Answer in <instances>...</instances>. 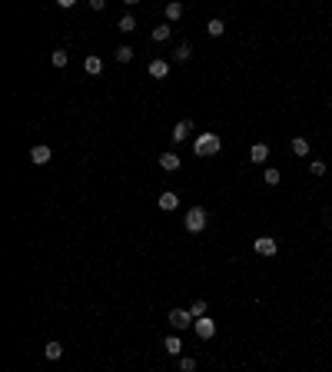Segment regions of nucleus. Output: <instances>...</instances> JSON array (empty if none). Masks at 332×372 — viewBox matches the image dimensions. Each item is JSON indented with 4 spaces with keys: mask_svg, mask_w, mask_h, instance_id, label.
<instances>
[{
    "mask_svg": "<svg viewBox=\"0 0 332 372\" xmlns=\"http://www.w3.org/2000/svg\"><path fill=\"white\" fill-rule=\"evenodd\" d=\"M292 153H296V156H309V140L306 136H296L292 140Z\"/></svg>",
    "mask_w": 332,
    "mask_h": 372,
    "instance_id": "nucleus-20",
    "label": "nucleus"
},
{
    "mask_svg": "<svg viewBox=\"0 0 332 372\" xmlns=\"http://www.w3.org/2000/svg\"><path fill=\"white\" fill-rule=\"evenodd\" d=\"M206 33H209V37H223V33H226V24H223L220 17L206 20Z\"/></svg>",
    "mask_w": 332,
    "mask_h": 372,
    "instance_id": "nucleus-15",
    "label": "nucleus"
},
{
    "mask_svg": "<svg viewBox=\"0 0 332 372\" xmlns=\"http://www.w3.org/2000/svg\"><path fill=\"white\" fill-rule=\"evenodd\" d=\"M50 160H53V150H50L47 143H37V146L30 150V163H37V166H47Z\"/></svg>",
    "mask_w": 332,
    "mask_h": 372,
    "instance_id": "nucleus-6",
    "label": "nucleus"
},
{
    "mask_svg": "<svg viewBox=\"0 0 332 372\" xmlns=\"http://www.w3.org/2000/svg\"><path fill=\"white\" fill-rule=\"evenodd\" d=\"M103 7H107V0H90V10H96V13H100Z\"/></svg>",
    "mask_w": 332,
    "mask_h": 372,
    "instance_id": "nucleus-27",
    "label": "nucleus"
},
{
    "mask_svg": "<svg viewBox=\"0 0 332 372\" xmlns=\"http://www.w3.org/2000/svg\"><path fill=\"white\" fill-rule=\"evenodd\" d=\"M83 70H87L90 76H96V73H103V60L96 57V53H90L87 60H83Z\"/></svg>",
    "mask_w": 332,
    "mask_h": 372,
    "instance_id": "nucleus-13",
    "label": "nucleus"
},
{
    "mask_svg": "<svg viewBox=\"0 0 332 372\" xmlns=\"http://www.w3.org/2000/svg\"><path fill=\"white\" fill-rule=\"evenodd\" d=\"M180 372H196V359L193 356H183L180 359Z\"/></svg>",
    "mask_w": 332,
    "mask_h": 372,
    "instance_id": "nucleus-25",
    "label": "nucleus"
},
{
    "mask_svg": "<svg viewBox=\"0 0 332 372\" xmlns=\"http://www.w3.org/2000/svg\"><path fill=\"white\" fill-rule=\"evenodd\" d=\"M44 356H47L50 362H56V359L63 356V346H60V342H47V346H44Z\"/></svg>",
    "mask_w": 332,
    "mask_h": 372,
    "instance_id": "nucleus-18",
    "label": "nucleus"
},
{
    "mask_svg": "<svg viewBox=\"0 0 332 372\" xmlns=\"http://www.w3.org/2000/svg\"><path fill=\"white\" fill-rule=\"evenodd\" d=\"M252 249H256V256H276L279 243L272 236H259V240H252Z\"/></svg>",
    "mask_w": 332,
    "mask_h": 372,
    "instance_id": "nucleus-5",
    "label": "nucleus"
},
{
    "mask_svg": "<svg viewBox=\"0 0 332 372\" xmlns=\"http://www.w3.org/2000/svg\"><path fill=\"white\" fill-rule=\"evenodd\" d=\"M263 180H266V186H276L282 177H279V170H276V166H269V170L263 173Z\"/></svg>",
    "mask_w": 332,
    "mask_h": 372,
    "instance_id": "nucleus-23",
    "label": "nucleus"
},
{
    "mask_svg": "<svg viewBox=\"0 0 332 372\" xmlns=\"http://www.w3.org/2000/svg\"><path fill=\"white\" fill-rule=\"evenodd\" d=\"M186 229L189 233H203V229H206V209L203 206H193V209H186Z\"/></svg>",
    "mask_w": 332,
    "mask_h": 372,
    "instance_id": "nucleus-2",
    "label": "nucleus"
},
{
    "mask_svg": "<svg viewBox=\"0 0 332 372\" xmlns=\"http://www.w3.org/2000/svg\"><path fill=\"white\" fill-rule=\"evenodd\" d=\"M220 150H223L220 133H200V136L193 140V153L196 156H216Z\"/></svg>",
    "mask_w": 332,
    "mask_h": 372,
    "instance_id": "nucleus-1",
    "label": "nucleus"
},
{
    "mask_svg": "<svg viewBox=\"0 0 332 372\" xmlns=\"http://www.w3.org/2000/svg\"><path fill=\"white\" fill-rule=\"evenodd\" d=\"M193 329H196V336H200L203 342H209V339L216 336V322L209 319V316H200V319L193 322Z\"/></svg>",
    "mask_w": 332,
    "mask_h": 372,
    "instance_id": "nucleus-4",
    "label": "nucleus"
},
{
    "mask_svg": "<svg viewBox=\"0 0 332 372\" xmlns=\"http://www.w3.org/2000/svg\"><path fill=\"white\" fill-rule=\"evenodd\" d=\"M180 17H183V4H176V0L166 4V24H173V20H180Z\"/></svg>",
    "mask_w": 332,
    "mask_h": 372,
    "instance_id": "nucleus-21",
    "label": "nucleus"
},
{
    "mask_svg": "<svg viewBox=\"0 0 332 372\" xmlns=\"http://www.w3.org/2000/svg\"><path fill=\"white\" fill-rule=\"evenodd\" d=\"M166 322H169V326H173V329H180V332H183V329H189V326H193V322H196V316L189 312V309H169Z\"/></svg>",
    "mask_w": 332,
    "mask_h": 372,
    "instance_id": "nucleus-3",
    "label": "nucleus"
},
{
    "mask_svg": "<svg viewBox=\"0 0 332 372\" xmlns=\"http://www.w3.org/2000/svg\"><path fill=\"white\" fill-rule=\"evenodd\" d=\"M249 160H252V163H266V160H269V143H252L249 146Z\"/></svg>",
    "mask_w": 332,
    "mask_h": 372,
    "instance_id": "nucleus-8",
    "label": "nucleus"
},
{
    "mask_svg": "<svg viewBox=\"0 0 332 372\" xmlns=\"http://www.w3.org/2000/svg\"><path fill=\"white\" fill-rule=\"evenodd\" d=\"M189 57H193V47H189V44H186V40H183V44H180V47H176V53H173V60H176V63H186Z\"/></svg>",
    "mask_w": 332,
    "mask_h": 372,
    "instance_id": "nucleus-17",
    "label": "nucleus"
},
{
    "mask_svg": "<svg viewBox=\"0 0 332 372\" xmlns=\"http://www.w3.org/2000/svg\"><path fill=\"white\" fill-rule=\"evenodd\" d=\"M189 133H193V120H180L173 126V133H169V140H173V143H183Z\"/></svg>",
    "mask_w": 332,
    "mask_h": 372,
    "instance_id": "nucleus-7",
    "label": "nucleus"
},
{
    "mask_svg": "<svg viewBox=\"0 0 332 372\" xmlns=\"http://www.w3.org/2000/svg\"><path fill=\"white\" fill-rule=\"evenodd\" d=\"M113 57H116V63H130V60H133V47H130V44L116 47V50H113Z\"/></svg>",
    "mask_w": 332,
    "mask_h": 372,
    "instance_id": "nucleus-19",
    "label": "nucleus"
},
{
    "mask_svg": "<svg viewBox=\"0 0 332 372\" xmlns=\"http://www.w3.org/2000/svg\"><path fill=\"white\" fill-rule=\"evenodd\" d=\"M150 76L153 80H166L169 76V60H150Z\"/></svg>",
    "mask_w": 332,
    "mask_h": 372,
    "instance_id": "nucleus-10",
    "label": "nucleus"
},
{
    "mask_svg": "<svg viewBox=\"0 0 332 372\" xmlns=\"http://www.w3.org/2000/svg\"><path fill=\"white\" fill-rule=\"evenodd\" d=\"M160 166H163L166 173H173V170H180V153H173V150H166V153H160Z\"/></svg>",
    "mask_w": 332,
    "mask_h": 372,
    "instance_id": "nucleus-11",
    "label": "nucleus"
},
{
    "mask_svg": "<svg viewBox=\"0 0 332 372\" xmlns=\"http://www.w3.org/2000/svg\"><path fill=\"white\" fill-rule=\"evenodd\" d=\"M116 30L133 33V30H136V17H133V13H123V17H120V24H116Z\"/></svg>",
    "mask_w": 332,
    "mask_h": 372,
    "instance_id": "nucleus-16",
    "label": "nucleus"
},
{
    "mask_svg": "<svg viewBox=\"0 0 332 372\" xmlns=\"http://www.w3.org/2000/svg\"><path fill=\"white\" fill-rule=\"evenodd\" d=\"M189 312H193L196 319H200V316H206V299H196V303L189 306Z\"/></svg>",
    "mask_w": 332,
    "mask_h": 372,
    "instance_id": "nucleus-26",
    "label": "nucleus"
},
{
    "mask_svg": "<svg viewBox=\"0 0 332 372\" xmlns=\"http://www.w3.org/2000/svg\"><path fill=\"white\" fill-rule=\"evenodd\" d=\"M50 60H53V67H67V63H70V53L67 50H53Z\"/></svg>",
    "mask_w": 332,
    "mask_h": 372,
    "instance_id": "nucleus-24",
    "label": "nucleus"
},
{
    "mask_svg": "<svg viewBox=\"0 0 332 372\" xmlns=\"http://www.w3.org/2000/svg\"><path fill=\"white\" fill-rule=\"evenodd\" d=\"M160 209H163V213H173V209H180V196H176L173 189L160 193Z\"/></svg>",
    "mask_w": 332,
    "mask_h": 372,
    "instance_id": "nucleus-9",
    "label": "nucleus"
},
{
    "mask_svg": "<svg viewBox=\"0 0 332 372\" xmlns=\"http://www.w3.org/2000/svg\"><path fill=\"white\" fill-rule=\"evenodd\" d=\"M169 37H173V27H169V24H160V27H153V37H150V44H166Z\"/></svg>",
    "mask_w": 332,
    "mask_h": 372,
    "instance_id": "nucleus-12",
    "label": "nucleus"
},
{
    "mask_svg": "<svg viewBox=\"0 0 332 372\" xmlns=\"http://www.w3.org/2000/svg\"><path fill=\"white\" fill-rule=\"evenodd\" d=\"M309 173H313V177H326V173H329L326 160H309Z\"/></svg>",
    "mask_w": 332,
    "mask_h": 372,
    "instance_id": "nucleus-22",
    "label": "nucleus"
},
{
    "mask_svg": "<svg viewBox=\"0 0 332 372\" xmlns=\"http://www.w3.org/2000/svg\"><path fill=\"white\" fill-rule=\"evenodd\" d=\"M163 349H166L169 356H180L183 353V339H180V336H166V339H163Z\"/></svg>",
    "mask_w": 332,
    "mask_h": 372,
    "instance_id": "nucleus-14",
    "label": "nucleus"
}]
</instances>
